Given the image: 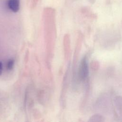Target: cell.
Returning a JSON list of instances; mask_svg holds the SVG:
<instances>
[{
	"instance_id": "1",
	"label": "cell",
	"mask_w": 122,
	"mask_h": 122,
	"mask_svg": "<svg viewBox=\"0 0 122 122\" xmlns=\"http://www.w3.org/2000/svg\"><path fill=\"white\" fill-rule=\"evenodd\" d=\"M89 69L87 62V59L86 56L81 59L78 70V76L81 81H85L88 76Z\"/></svg>"
},
{
	"instance_id": "2",
	"label": "cell",
	"mask_w": 122,
	"mask_h": 122,
	"mask_svg": "<svg viewBox=\"0 0 122 122\" xmlns=\"http://www.w3.org/2000/svg\"><path fill=\"white\" fill-rule=\"evenodd\" d=\"M8 7L13 12H17L20 10V0H8Z\"/></svg>"
},
{
	"instance_id": "3",
	"label": "cell",
	"mask_w": 122,
	"mask_h": 122,
	"mask_svg": "<svg viewBox=\"0 0 122 122\" xmlns=\"http://www.w3.org/2000/svg\"><path fill=\"white\" fill-rule=\"evenodd\" d=\"M114 102L118 115L122 121V97H116L114 100Z\"/></svg>"
},
{
	"instance_id": "4",
	"label": "cell",
	"mask_w": 122,
	"mask_h": 122,
	"mask_svg": "<svg viewBox=\"0 0 122 122\" xmlns=\"http://www.w3.org/2000/svg\"><path fill=\"white\" fill-rule=\"evenodd\" d=\"M104 118L101 115L95 114L92 115L89 120V122H103Z\"/></svg>"
},
{
	"instance_id": "5",
	"label": "cell",
	"mask_w": 122,
	"mask_h": 122,
	"mask_svg": "<svg viewBox=\"0 0 122 122\" xmlns=\"http://www.w3.org/2000/svg\"><path fill=\"white\" fill-rule=\"evenodd\" d=\"M14 64V61L13 59L8 60L7 64V68L9 70H11L13 69Z\"/></svg>"
},
{
	"instance_id": "6",
	"label": "cell",
	"mask_w": 122,
	"mask_h": 122,
	"mask_svg": "<svg viewBox=\"0 0 122 122\" xmlns=\"http://www.w3.org/2000/svg\"><path fill=\"white\" fill-rule=\"evenodd\" d=\"M2 67H3L2 63L0 61V75H1V73H2Z\"/></svg>"
},
{
	"instance_id": "7",
	"label": "cell",
	"mask_w": 122,
	"mask_h": 122,
	"mask_svg": "<svg viewBox=\"0 0 122 122\" xmlns=\"http://www.w3.org/2000/svg\"><path fill=\"white\" fill-rule=\"evenodd\" d=\"M89 2L91 4H93L95 2V0H88Z\"/></svg>"
}]
</instances>
